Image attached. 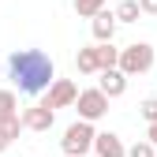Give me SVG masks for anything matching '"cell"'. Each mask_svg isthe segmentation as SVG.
I'll return each mask as SVG.
<instances>
[{"label":"cell","instance_id":"cell-1","mask_svg":"<svg viewBox=\"0 0 157 157\" xmlns=\"http://www.w3.org/2000/svg\"><path fill=\"white\" fill-rule=\"evenodd\" d=\"M8 78L30 97L45 94L49 82L56 78V67H52V56L41 52V49H15L8 56Z\"/></svg>","mask_w":157,"mask_h":157},{"label":"cell","instance_id":"cell-2","mask_svg":"<svg viewBox=\"0 0 157 157\" xmlns=\"http://www.w3.org/2000/svg\"><path fill=\"white\" fill-rule=\"evenodd\" d=\"M153 60H157L153 45H150V41H135V45L120 49V60H116V67H120L127 78H135V75H146V71L153 67Z\"/></svg>","mask_w":157,"mask_h":157},{"label":"cell","instance_id":"cell-3","mask_svg":"<svg viewBox=\"0 0 157 157\" xmlns=\"http://www.w3.org/2000/svg\"><path fill=\"white\" fill-rule=\"evenodd\" d=\"M94 124L90 120H75L67 131H64V139H60V146H64V153L67 157H86L90 150H94Z\"/></svg>","mask_w":157,"mask_h":157},{"label":"cell","instance_id":"cell-4","mask_svg":"<svg viewBox=\"0 0 157 157\" xmlns=\"http://www.w3.org/2000/svg\"><path fill=\"white\" fill-rule=\"evenodd\" d=\"M75 109H78V120H101V116L109 112V97L101 94V90H78V97H75Z\"/></svg>","mask_w":157,"mask_h":157},{"label":"cell","instance_id":"cell-5","mask_svg":"<svg viewBox=\"0 0 157 157\" xmlns=\"http://www.w3.org/2000/svg\"><path fill=\"white\" fill-rule=\"evenodd\" d=\"M75 97H78V86L71 82V78H52L41 105H49V109H67V105H75Z\"/></svg>","mask_w":157,"mask_h":157},{"label":"cell","instance_id":"cell-6","mask_svg":"<svg viewBox=\"0 0 157 157\" xmlns=\"http://www.w3.org/2000/svg\"><path fill=\"white\" fill-rule=\"evenodd\" d=\"M19 120H23L26 131H49L52 120H56V109H49V105H30L23 116H19Z\"/></svg>","mask_w":157,"mask_h":157},{"label":"cell","instance_id":"cell-7","mask_svg":"<svg viewBox=\"0 0 157 157\" xmlns=\"http://www.w3.org/2000/svg\"><path fill=\"white\" fill-rule=\"evenodd\" d=\"M97 75H101L97 90H101L109 101H112V97H124V90H127V75H124L120 67H105V71H97Z\"/></svg>","mask_w":157,"mask_h":157},{"label":"cell","instance_id":"cell-8","mask_svg":"<svg viewBox=\"0 0 157 157\" xmlns=\"http://www.w3.org/2000/svg\"><path fill=\"white\" fill-rule=\"evenodd\" d=\"M94 153H97V157H127V146L120 142V135L97 131V135H94Z\"/></svg>","mask_w":157,"mask_h":157},{"label":"cell","instance_id":"cell-9","mask_svg":"<svg viewBox=\"0 0 157 157\" xmlns=\"http://www.w3.org/2000/svg\"><path fill=\"white\" fill-rule=\"evenodd\" d=\"M90 30H94L97 41H112V37H116V15L109 8H101L97 15H90Z\"/></svg>","mask_w":157,"mask_h":157},{"label":"cell","instance_id":"cell-10","mask_svg":"<svg viewBox=\"0 0 157 157\" xmlns=\"http://www.w3.org/2000/svg\"><path fill=\"white\" fill-rule=\"evenodd\" d=\"M97 71H105V67H116V60H120V49H116L112 41H97Z\"/></svg>","mask_w":157,"mask_h":157},{"label":"cell","instance_id":"cell-11","mask_svg":"<svg viewBox=\"0 0 157 157\" xmlns=\"http://www.w3.org/2000/svg\"><path fill=\"white\" fill-rule=\"evenodd\" d=\"M15 116H19V97L11 90H0V127L8 120H15Z\"/></svg>","mask_w":157,"mask_h":157},{"label":"cell","instance_id":"cell-12","mask_svg":"<svg viewBox=\"0 0 157 157\" xmlns=\"http://www.w3.org/2000/svg\"><path fill=\"white\" fill-rule=\"evenodd\" d=\"M75 67L82 71V75H97V49L90 45V49H78L75 52Z\"/></svg>","mask_w":157,"mask_h":157},{"label":"cell","instance_id":"cell-13","mask_svg":"<svg viewBox=\"0 0 157 157\" xmlns=\"http://www.w3.org/2000/svg\"><path fill=\"white\" fill-rule=\"evenodd\" d=\"M112 15H116V23H139L142 8H139V0H120V8H116Z\"/></svg>","mask_w":157,"mask_h":157},{"label":"cell","instance_id":"cell-14","mask_svg":"<svg viewBox=\"0 0 157 157\" xmlns=\"http://www.w3.org/2000/svg\"><path fill=\"white\" fill-rule=\"evenodd\" d=\"M105 4H109V0H75V11L82 15V19H90V15H97V11H101Z\"/></svg>","mask_w":157,"mask_h":157},{"label":"cell","instance_id":"cell-15","mask_svg":"<svg viewBox=\"0 0 157 157\" xmlns=\"http://www.w3.org/2000/svg\"><path fill=\"white\" fill-rule=\"evenodd\" d=\"M153 150H157V146H153L150 139H142V142H135V146L127 150V157H157Z\"/></svg>","mask_w":157,"mask_h":157},{"label":"cell","instance_id":"cell-16","mask_svg":"<svg viewBox=\"0 0 157 157\" xmlns=\"http://www.w3.org/2000/svg\"><path fill=\"white\" fill-rule=\"evenodd\" d=\"M139 116H142L146 124H153V120H157V97H146V101L139 105Z\"/></svg>","mask_w":157,"mask_h":157},{"label":"cell","instance_id":"cell-17","mask_svg":"<svg viewBox=\"0 0 157 157\" xmlns=\"http://www.w3.org/2000/svg\"><path fill=\"white\" fill-rule=\"evenodd\" d=\"M139 8H142V15H157V0H139Z\"/></svg>","mask_w":157,"mask_h":157},{"label":"cell","instance_id":"cell-18","mask_svg":"<svg viewBox=\"0 0 157 157\" xmlns=\"http://www.w3.org/2000/svg\"><path fill=\"white\" fill-rule=\"evenodd\" d=\"M146 139H150V142H153V146H157V120H153V124H150V131H146Z\"/></svg>","mask_w":157,"mask_h":157},{"label":"cell","instance_id":"cell-19","mask_svg":"<svg viewBox=\"0 0 157 157\" xmlns=\"http://www.w3.org/2000/svg\"><path fill=\"white\" fill-rule=\"evenodd\" d=\"M8 146H11V139H8V135H4V127H0V153H4Z\"/></svg>","mask_w":157,"mask_h":157}]
</instances>
